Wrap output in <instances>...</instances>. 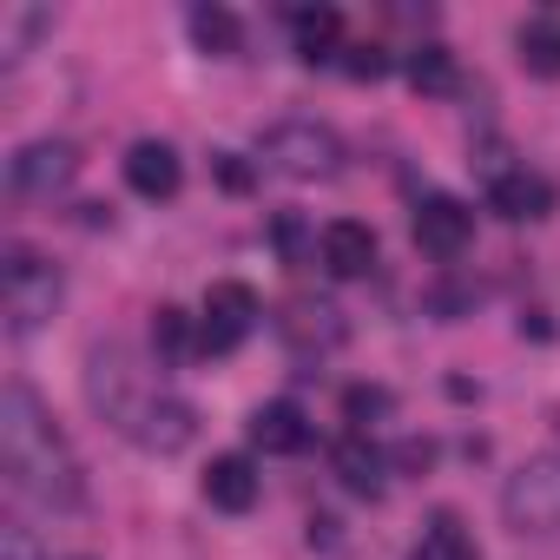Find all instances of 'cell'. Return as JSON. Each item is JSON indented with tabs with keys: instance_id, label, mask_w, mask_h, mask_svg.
<instances>
[{
	"instance_id": "obj_22",
	"label": "cell",
	"mask_w": 560,
	"mask_h": 560,
	"mask_svg": "<svg viewBox=\"0 0 560 560\" xmlns=\"http://www.w3.org/2000/svg\"><path fill=\"white\" fill-rule=\"evenodd\" d=\"M389 409H396V396H389L383 383H350V389H343V422H350V435H370L376 422H389Z\"/></svg>"
},
{
	"instance_id": "obj_28",
	"label": "cell",
	"mask_w": 560,
	"mask_h": 560,
	"mask_svg": "<svg viewBox=\"0 0 560 560\" xmlns=\"http://www.w3.org/2000/svg\"><path fill=\"white\" fill-rule=\"evenodd\" d=\"M47 27V14H14V54H27V40Z\"/></svg>"
},
{
	"instance_id": "obj_15",
	"label": "cell",
	"mask_w": 560,
	"mask_h": 560,
	"mask_svg": "<svg viewBox=\"0 0 560 560\" xmlns=\"http://www.w3.org/2000/svg\"><path fill=\"white\" fill-rule=\"evenodd\" d=\"M257 468H250V455H211V468H205V501L211 508H224V514H250L257 508Z\"/></svg>"
},
{
	"instance_id": "obj_18",
	"label": "cell",
	"mask_w": 560,
	"mask_h": 560,
	"mask_svg": "<svg viewBox=\"0 0 560 560\" xmlns=\"http://www.w3.org/2000/svg\"><path fill=\"white\" fill-rule=\"evenodd\" d=\"M514 47H521V67H527L534 80H560V21H553V14L521 21Z\"/></svg>"
},
{
	"instance_id": "obj_13",
	"label": "cell",
	"mask_w": 560,
	"mask_h": 560,
	"mask_svg": "<svg viewBox=\"0 0 560 560\" xmlns=\"http://www.w3.org/2000/svg\"><path fill=\"white\" fill-rule=\"evenodd\" d=\"M178 178H185V165H178V152H172L165 139H132V145H126V185H132L139 198H172Z\"/></svg>"
},
{
	"instance_id": "obj_4",
	"label": "cell",
	"mask_w": 560,
	"mask_h": 560,
	"mask_svg": "<svg viewBox=\"0 0 560 560\" xmlns=\"http://www.w3.org/2000/svg\"><path fill=\"white\" fill-rule=\"evenodd\" d=\"M152 396H159V389H145V383H139V370H132L126 343H100V350L86 357V402H93L119 435H132V429H139V416L152 409Z\"/></svg>"
},
{
	"instance_id": "obj_14",
	"label": "cell",
	"mask_w": 560,
	"mask_h": 560,
	"mask_svg": "<svg viewBox=\"0 0 560 560\" xmlns=\"http://www.w3.org/2000/svg\"><path fill=\"white\" fill-rule=\"evenodd\" d=\"M330 468H337V481H343L350 494H363V501H376L383 481H389V455H383L370 435H343L337 455H330Z\"/></svg>"
},
{
	"instance_id": "obj_21",
	"label": "cell",
	"mask_w": 560,
	"mask_h": 560,
	"mask_svg": "<svg viewBox=\"0 0 560 560\" xmlns=\"http://www.w3.org/2000/svg\"><path fill=\"white\" fill-rule=\"evenodd\" d=\"M152 350H159L165 363H185V357H198L191 317H185L178 304H159V311H152Z\"/></svg>"
},
{
	"instance_id": "obj_24",
	"label": "cell",
	"mask_w": 560,
	"mask_h": 560,
	"mask_svg": "<svg viewBox=\"0 0 560 560\" xmlns=\"http://www.w3.org/2000/svg\"><path fill=\"white\" fill-rule=\"evenodd\" d=\"M0 560H54V547L27 521H8V527H0Z\"/></svg>"
},
{
	"instance_id": "obj_7",
	"label": "cell",
	"mask_w": 560,
	"mask_h": 560,
	"mask_svg": "<svg viewBox=\"0 0 560 560\" xmlns=\"http://www.w3.org/2000/svg\"><path fill=\"white\" fill-rule=\"evenodd\" d=\"M250 317H257V291L250 284H231V277L211 284L205 291V324H198V357H231L244 343Z\"/></svg>"
},
{
	"instance_id": "obj_19",
	"label": "cell",
	"mask_w": 560,
	"mask_h": 560,
	"mask_svg": "<svg viewBox=\"0 0 560 560\" xmlns=\"http://www.w3.org/2000/svg\"><path fill=\"white\" fill-rule=\"evenodd\" d=\"M402 73H409V86H416V93H429V100H448V93L462 86L455 54H448V47H435V40H429V47H416V54L402 60Z\"/></svg>"
},
{
	"instance_id": "obj_8",
	"label": "cell",
	"mask_w": 560,
	"mask_h": 560,
	"mask_svg": "<svg viewBox=\"0 0 560 560\" xmlns=\"http://www.w3.org/2000/svg\"><path fill=\"white\" fill-rule=\"evenodd\" d=\"M277 337L291 343V357H304V363H317V357H330V350H343V337H350V324H343V311L337 304H317V298H298L284 317H277Z\"/></svg>"
},
{
	"instance_id": "obj_3",
	"label": "cell",
	"mask_w": 560,
	"mask_h": 560,
	"mask_svg": "<svg viewBox=\"0 0 560 560\" xmlns=\"http://www.w3.org/2000/svg\"><path fill=\"white\" fill-rule=\"evenodd\" d=\"M0 304H8V330L14 337H34L54 324V311L67 304V277L27 250V244H8V264H0Z\"/></svg>"
},
{
	"instance_id": "obj_26",
	"label": "cell",
	"mask_w": 560,
	"mask_h": 560,
	"mask_svg": "<svg viewBox=\"0 0 560 560\" xmlns=\"http://www.w3.org/2000/svg\"><path fill=\"white\" fill-rule=\"evenodd\" d=\"M343 73H350V80H383V73H389V54H383V47H350Z\"/></svg>"
},
{
	"instance_id": "obj_20",
	"label": "cell",
	"mask_w": 560,
	"mask_h": 560,
	"mask_svg": "<svg viewBox=\"0 0 560 560\" xmlns=\"http://www.w3.org/2000/svg\"><path fill=\"white\" fill-rule=\"evenodd\" d=\"M291 34H298V54L304 60H330V47L343 40V14L337 8H298L291 14Z\"/></svg>"
},
{
	"instance_id": "obj_16",
	"label": "cell",
	"mask_w": 560,
	"mask_h": 560,
	"mask_svg": "<svg viewBox=\"0 0 560 560\" xmlns=\"http://www.w3.org/2000/svg\"><path fill=\"white\" fill-rule=\"evenodd\" d=\"M553 198H560V191H553L540 172H501V178L488 185V205H494L501 218H514V224H521V218H547Z\"/></svg>"
},
{
	"instance_id": "obj_9",
	"label": "cell",
	"mask_w": 560,
	"mask_h": 560,
	"mask_svg": "<svg viewBox=\"0 0 560 560\" xmlns=\"http://www.w3.org/2000/svg\"><path fill=\"white\" fill-rule=\"evenodd\" d=\"M416 250H429V257H462L468 250V237H475V211L462 205V198H448V191H429L422 205H416Z\"/></svg>"
},
{
	"instance_id": "obj_27",
	"label": "cell",
	"mask_w": 560,
	"mask_h": 560,
	"mask_svg": "<svg viewBox=\"0 0 560 560\" xmlns=\"http://www.w3.org/2000/svg\"><path fill=\"white\" fill-rule=\"evenodd\" d=\"M211 172H218L224 191H250V165H244L237 152H211Z\"/></svg>"
},
{
	"instance_id": "obj_6",
	"label": "cell",
	"mask_w": 560,
	"mask_h": 560,
	"mask_svg": "<svg viewBox=\"0 0 560 560\" xmlns=\"http://www.w3.org/2000/svg\"><path fill=\"white\" fill-rule=\"evenodd\" d=\"M73 178H80V145L73 139H27L8 159V185L21 198H60Z\"/></svg>"
},
{
	"instance_id": "obj_11",
	"label": "cell",
	"mask_w": 560,
	"mask_h": 560,
	"mask_svg": "<svg viewBox=\"0 0 560 560\" xmlns=\"http://www.w3.org/2000/svg\"><path fill=\"white\" fill-rule=\"evenodd\" d=\"M317 257L330 277H370L376 270V231L363 218H330L317 237Z\"/></svg>"
},
{
	"instance_id": "obj_29",
	"label": "cell",
	"mask_w": 560,
	"mask_h": 560,
	"mask_svg": "<svg viewBox=\"0 0 560 560\" xmlns=\"http://www.w3.org/2000/svg\"><path fill=\"white\" fill-rule=\"evenodd\" d=\"M80 560H86V553H80Z\"/></svg>"
},
{
	"instance_id": "obj_1",
	"label": "cell",
	"mask_w": 560,
	"mask_h": 560,
	"mask_svg": "<svg viewBox=\"0 0 560 560\" xmlns=\"http://www.w3.org/2000/svg\"><path fill=\"white\" fill-rule=\"evenodd\" d=\"M0 468H8V488L47 514H80L86 508V475L73 442L60 435V422L47 416V402L27 383L0 389Z\"/></svg>"
},
{
	"instance_id": "obj_12",
	"label": "cell",
	"mask_w": 560,
	"mask_h": 560,
	"mask_svg": "<svg viewBox=\"0 0 560 560\" xmlns=\"http://www.w3.org/2000/svg\"><path fill=\"white\" fill-rule=\"evenodd\" d=\"M244 429H250V448H264V455H298V448L311 442V416H304L298 402H284V396H277V402H257Z\"/></svg>"
},
{
	"instance_id": "obj_25",
	"label": "cell",
	"mask_w": 560,
	"mask_h": 560,
	"mask_svg": "<svg viewBox=\"0 0 560 560\" xmlns=\"http://www.w3.org/2000/svg\"><path fill=\"white\" fill-rule=\"evenodd\" d=\"M389 462H396L402 475H429V468H435V442H429V435H409V442H402Z\"/></svg>"
},
{
	"instance_id": "obj_10",
	"label": "cell",
	"mask_w": 560,
	"mask_h": 560,
	"mask_svg": "<svg viewBox=\"0 0 560 560\" xmlns=\"http://www.w3.org/2000/svg\"><path fill=\"white\" fill-rule=\"evenodd\" d=\"M191 435H198V409H191L185 396H152V409H145L139 429H132V442H139L145 455H185Z\"/></svg>"
},
{
	"instance_id": "obj_5",
	"label": "cell",
	"mask_w": 560,
	"mask_h": 560,
	"mask_svg": "<svg viewBox=\"0 0 560 560\" xmlns=\"http://www.w3.org/2000/svg\"><path fill=\"white\" fill-rule=\"evenodd\" d=\"M501 521L514 534H560V455H534L508 475Z\"/></svg>"
},
{
	"instance_id": "obj_2",
	"label": "cell",
	"mask_w": 560,
	"mask_h": 560,
	"mask_svg": "<svg viewBox=\"0 0 560 560\" xmlns=\"http://www.w3.org/2000/svg\"><path fill=\"white\" fill-rule=\"evenodd\" d=\"M257 159H264V172L291 178V185H317V178L343 172V139L324 119H277L257 132Z\"/></svg>"
},
{
	"instance_id": "obj_23",
	"label": "cell",
	"mask_w": 560,
	"mask_h": 560,
	"mask_svg": "<svg viewBox=\"0 0 560 560\" xmlns=\"http://www.w3.org/2000/svg\"><path fill=\"white\" fill-rule=\"evenodd\" d=\"M409 560H481V547H475V534H462V521H435L416 547H409Z\"/></svg>"
},
{
	"instance_id": "obj_17",
	"label": "cell",
	"mask_w": 560,
	"mask_h": 560,
	"mask_svg": "<svg viewBox=\"0 0 560 560\" xmlns=\"http://www.w3.org/2000/svg\"><path fill=\"white\" fill-rule=\"evenodd\" d=\"M191 40H198V54L231 60L244 47V21L231 8H218V0H198V8H191Z\"/></svg>"
}]
</instances>
